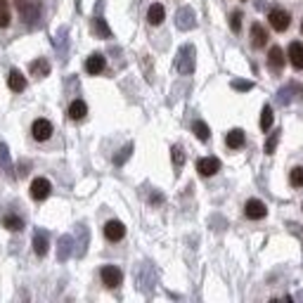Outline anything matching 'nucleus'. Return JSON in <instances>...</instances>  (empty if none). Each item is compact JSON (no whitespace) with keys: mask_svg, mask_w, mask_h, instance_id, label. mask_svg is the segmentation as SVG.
<instances>
[{"mask_svg":"<svg viewBox=\"0 0 303 303\" xmlns=\"http://www.w3.org/2000/svg\"><path fill=\"white\" fill-rule=\"evenodd\" d=\"M230 26H232V31L237 34L239 31V26H241V12L237 10V12H232L230 14Z\"/></svg>","mask_w":303,"mask_h":303,"instance_id":"nucleus-32","label":"nucleus"},{"mask_svg":"<svg viewBox=\"0 0 303 303\" xmlns=\"http://www.w3.org/2000/svg\"><path fill=\"white\" fill-rule=\"evenodd\" d=\"M3 227L10 230V232H19L21 227H24V221H21L19 216H5L3 218Z\"/></svg>","mask_w":303,"mask_h":303,"instance_id":"nucleus-22","label":"nucleus"},{"mask_svg":"<svg viewBox=\"0 0 303 303\" xmlns=\"http://www.w3.org/2000/svg\"><path fill=\"white\" fill-rule=\"evenodd\" d=\"M166 17V10L164 5H159V3H154V5H149V10H147V19H149V24H154V26H159L161 21H164Z\"/></svg>","mask_w":303,"mask_h":303,"instance_id":"nucleus-19","label":"nucleus"},{"mask_svg":"<svg viewBox=\"0 0 303 303\" xmlns=\"http://www.w3.org/2000/svg\"><path fill=\"white\" fill-rule=\"evenodd\" d=\"M104 57L100 55V52H95V55H90L88 59H85V71L88 74H93V76H97V74H102L104 71Z\"/></svg>","mask_w":303,"mask_h":303,"instance_id":"nucleus-14","label":"nucleus"},{"mask_svg":"<svg viewBox=\"0 0 303 303\" xmlns=\"http://www.w3.org/2000/svg\"><path fill=\"white\" fill-rule=\"evenodd\" d=\"M244 131L241 128H232V131L227 133V138H225V145L230 147V149H239V147H244Z\"/></svg>","mask_w":303,"mask_h":303,"instance_id":"nucleus-17","label":"nucleus"},{"mask_svg":"<svg viewBox=\"0 0 303 303\" xmlns=\"http://www.w3.org/2000/svg\"><path fill=\"white\" fill-rule=\"evenodd\" d=\"M50 192H52V185H50L48 178H36L34 183H31V197H34L36 201L48 199Z\"/></svg>","mask_w":303,"mask_h":303,"instance_id":"nucleus-5","label":"nucleus"},{"mask_svg":"<svg viewBox=\"0 0 303 303\" xmlns=\"http://www.w3.org/2000/svg\"><path fill=\"white\" fill-rule=\"evenodd\" d=\"M131 152H133V145H126L124 149H121V154H116V159H114V164L121 166L124 161H128V157H131Z\"/></svg>","mask_w":303,"mask_h":303,"instance_id":"nucleus-30","label":"nucleus"},{"mask_svg":"<svg viewBox=\"0 0 303 303\" xmlns=\"http://www.w3.org/2000/svg\"><path fill=\"white\" fill-rule=\"evenodd\" d=\"M272 124H275V114H272V109H270V104H265L263 111H261V128L268 133L270 128H272Z\"/></svg>","mask_w":303,"mask_h":303,"instance_id":"nucleus-21","label":"nucleus"},{"mask_svg":"<svg viewBox=\"0 0 303 303\" xmlns=\"http://www.w3.org/2000/svg\"><path fill=\"white\" fill-rule=\"evenodd\" d=\"M100 275H102L104 287H109V289H116L118 284L124 282V272H121L116 265H104Z\"/></svg>","mask_w":303,"mask_h":303,"instance_id":"nucleus-3","label":"nucleus"},{"mask_svg":"<svg viewBox=\"0 0 303 303\" xmlns=\"http://www.w3.org/2000/svg\"><path fill=\"white\" fill-rule=\"evenodd\" d=\"M85 114H88V104L83 102V100H74V102L69 104V116L74 118V121H81Z\"/></svg>","mask_w":303,"mask_h":303,"instance_id":"nucleus-20","label":"nucleus"},{"mask_svg":"<svg viewBox=\"0 0 303 303\" xmlns=\"http://www.w3.org/2000/svg\"><path fill=\"white\" fill-rule=\"evenodd\" d=\"M173 166H175V171H180L183 168V164H185V152H183V147H173Z\"/></svg>","mask_w":303,"mask_h":303,"instance_id":"nucleus-27","label":"nucleus"},{"mask_svg":"<svg viewBox=\"0 0 303 303\" xmlns=\"http://www.w3.org/2000/svg\"><path fill=\"white\" fill-rule=\"evenodd\" d=\"M0 164L10 175H12V161H10V149H7L5 142H0Z\"/></svg>","mask_w":303,"mask_h":303,"instance_id":"nucleus-25","label":"nucleus"},{"mask_svg":"<svg viewBox=\"0 0 303 303\" xmlns=\"http://www.w3.org/2000/svg\"><path fill=\"white\" fill-rule=\"evenodd\" d=\"M289 180L294 187H303V166H296V168L289 173Z\"/></svg>","mask_w":303,"mask_h":303,"instance_id":"nucleus-28","label":"nucleus"},{"mask_svg":"<svg viewBox=\"0 0 303 303\" xmlns=\"http://www.w3.org/2000/svg\"><path fill=\"white\" fill-rule=\"evenodd\" d=\"M284 62H287V57H284V50L280 48V45H272L268 52V67L272 71H282Z\"/></svg>","mask_w":303,"mask_h":303,"instance_id":"nucleus-10","label":"nucleus"},{"mask_svg":"<svg viewBox=\"0 0 303 303\" xmlns=\"http://www.w3.org/2000/svg\"><path fill=\"white\" fill-rule=\"evenodd\" d=\"M7 85H10V90H14V93H21V90H26V76L21 74L19 69H12L7 74Z\"/></svg>","mask_w":303,"mask_h":303,"instance_id":"nucleus-11","label":"nucleus"},{"mask_svg":"<svg viewBox=\"0 0 303 303\" xmlns=\"http://www.w3.org/2000/svg\"><path fill=\"white\" fill-rule=\"evenodd\" d=\"M194 57H197L194 45H183V48H180L178 59H175V67H178V71L183 76H190L194 71Z\"/></svg>","mask_w":303,"mask_h":303,"instance_id":"nucleus-1","label":"nucleus"},{"mask_svg":"<svg viewBox=\"0 0 303 303\" xmlns=\"http://www.w3.org/2000/svg\"><path fill=\"white\" fill-rule=\"evenodd\" d=\"M192 131H194V135H197L201 142H206V140L211 138V131H208V126L204 124V121H194V124H192Z\"/></svg>","mask_w":303,"mask_h":303,"instance_id":"nucleus-24","label":"nucleus"},{"mask_svg":"<svg viewBox=\"0 0 303 303\" xmlns=\"http://www.w3.org/2000/svg\"><path fill=\"white\" fill-rule=\"evenodd\" d=\"M175 24H178V28H183V31H190V28L197 26V17H194L192 7H180L178 12H175Z\"/></svg>","mask_w":303,"mask_h":303,"instance_id":"nucleus-4","label":"nucleus"},{"mask_svg":"<svg viewBox=\"0 0 303 303\" xmlns=\"http://www.w3.org/2000/svg\"><path fill=\"white\" fill-rule=\"evenodd\" d=\"M31 133H34V138L38 140V142H43V140H48L50 135H52V124H50L48 118H36Z\"/></svg>","mask_w":303,"mask_h":303,"instance_id":"nucleus-9","label":"nucleus"},{"mask_svg":"<svg viewBox=\"0 0 303 303\" xmlns=\"http://www.w3.org/2000/svg\"><path fill=\"white\" fill-rule=\"evenodd\" d=\"M277 142H280V133H272L268 138V142H265V154H272L277 149Z\"/></svg>","mask_w":303,"mask_h":303,"instance_id":"nucleus-29","label":"nucleus"},{"mask_svg":"<svg viewBox=\"0 0 303 303\" xmlns=\"http://www.w3.org/2000/svg\"><path fill=\"white\" fill-rule=\"evenodd\" d=\"M268 19H270V26L275 28V31H280V34H282V31H287V28H289V24H291L289 12H287V10H282V7L270 10Z\"/></svg>","mask_w":303,"mask_h":303,"instance_id":"nucleus-2","label":"nucleus"},{"mask_svg":"<svg viewBox=\"0 0 303 303\" xmlns=\"http://www.w3.org/2000/svg\"><path fill=\"white\" fill-rule=\"evenodd\" d=\"M232 88H234V90H241V93H244V90H251V88H254V83H251V81H232Z\"/></svg>","mask_w":303,"mask_h":303,"instance_id":"nucleus-33","label":"nucleus"},{"mask_svg":"<svg viewBox=\"0 0 303 303\" xmlns=\"http://www.w3.org/2000/svg\"><path fill=\"white\" fill-rule=\"evenodd\" d=\"M104 237L109 241H121L126 237V225L121 221H109L104 225Z\"/></svg>","mask_w":303,"mask_h":303,"instance_id":"nucleus-8","label":"nucleus"},{"mask_svg":"<svg viewBox=\"0 0 303 303\" xmlns=\"http://www.w3.org/2000/svg\"><path fill=\"white\" fill-rule=\"evenodd\" d=\"M50 249V239H48V232L45 230H36L34 232V251L38 256H45Z\"/></svg>","mask_w":303,"mask_h":303,"instance_id":"nucleus-12","label":"nucleus"},{"mask_svg":"<svg viewBox=\"0 0 303 303\" xmlns=\"http://www.w3.org/2000/svg\"><path fill=\"white\" fill-rule=\"evenodd\" d=\"M265 43H268V31L261 24H254L251 26V45L254 48H265Z\"/></svg>","mask_w":303,"mask_h":303,"instance_id":"nucleus-16","label":"nucleus"},{"mask_svg":"<svg viewBox=\"0 0 303 303\" xmlns=\"http://www.w3.org/2000/svg\"><path fill=\"white\" fill-rule=\"evenodd\" d=\"M93 26H95V31H97L100 36H102V38H111V28L107 26V21H104L102 17H95Z\"/></svg>","mask_w":303,"mask_h":303,"instance_id":"nucleus-26","label":"nucleus"},{"mask_svg":"<svg viewBox=\"0 0 303 303\" xmlns=\"http://www.w3.org/2000/svg\"><path fill=\"white\" fill-rule=\"evenodd\" d=\"M28 71H31V76H36V78H45V76L50 74V62L45 57H38V59H34V62L28 64Z\"/></svg>","mask_w":303,"mask_h":303,"instance_id":"nucleus-13","label":"nucleus"},{"mask_svg":"<svg viewBox=\"0 0 303 303\" xmlns=\"http://www.w3.org/2000/svg\"><path fill=\"white\" fill-rule=\"evenodd\" d=\"M244 214H247V218H251V221H261V218H265L268 208H265V204H263L261 199H249L247 204H244Z\"/></svg>","mask_w":303,"mask_h":303,"instance_id":"nucleus-6","label":"nucleus"},{"mask_svg":"<svg viewBox=\"0 0 303 303\" xmlns=\"http://www.w3.org/2000/svg\"><path fill=\"white\" fill-rule=\"evenodd\" d=\"M301 31H303V24H301Z\"/></svg>","mask_w":303,"mask_h":303,"instance_id":"nucleus-34","label":"nucleus"},{"mask_svg":"<svg viewBox=\"0 0 303 303\" xmlns=\"http://www.w3.org/2000/svg\"><path fill=\"white\" fill-rule=\"evenodd\" d=\"M10 24V10H7L5 0H0V26H7Z\"/></svg>","mask_w":303,"mask_h":303,"instance_id":"nucleus-31","label":"nucleus"},{"mask_svg":"<svg viewBox=\"0 0 303 303\" xmlns=\"http://www.w3.org/2000/svg\"><path fill=\"white\" fill-rule=\"evenodd\" d=\"M289 62L294 69H303V43L294 41L289 45Z\"/></svg>","mask_w":303,"mask_h":303,"instance_id":"nucleus-15","label":"nucleus"},{"mask_svg":"<svg viewBox=\"0 0 303 303\" xmlns=\"http://www.w3.org/2000/svg\"><path fill=\"white\" fill-rule=\"evenodd\" d=\"M74 237H69V234H64L62 239H59V249H57V258L59 261H67L71 256V251H74Z\"/></svg>","mask_w":303,"mask_h":303,"instance_id":"nucleus-18","label":"nucleus"},{"mask_svg":"<svg viewBox=\"0 0 303 303\" xmlns=\"http://www.w3.org/2000/svg\"><path fill=\"white\" fill-rule=\"evenodd\" d=\"M38 12H41V10H38V5H21V14H24V21H26V24H36V19H38Z\"/></svg>","mask_w":303,"mask_h":303,"instance_id":"nucleus-23","label":"nucleus"},{"mask_svg":"<svg viewBox=\"0 0 303 303\" xmlns=\"http://www.w3.org/2000/svg\"><path fill=\"white\" fill-rule=\"evenodd\" d=\"M197 171L204 175V178H208V175H216V173L221 171V161L216 157H204L197 161Z\"/></svg>","mask_w":303,"mask_h":303,"instance_id":"nucleus-7","label":"nucleus"}]
</instances>
